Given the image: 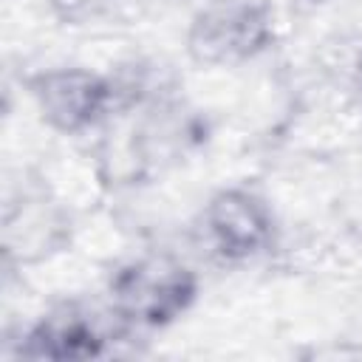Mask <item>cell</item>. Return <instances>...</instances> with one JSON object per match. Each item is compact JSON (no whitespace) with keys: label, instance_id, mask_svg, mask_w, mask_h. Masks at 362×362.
<instances>
[{"label":"cell","instance_id":"6da1fadb","mask_svg":"<svg viewBox=\"0 0 362 362\" xmlns=\"http://www.w3.org/2000/svg\"><path fill=\"white\" fill-rule=\"evenodd\" d=\"M198 277L189 266L167 255L124 263L110 277V308L124 325L164 328L192 308Z\"/></svg>","mask_w":362,"mask_h":362},{"label":"cell","instance_id":"7a4b0ae2","mask_svg":"<svg viewBox=\"0 0 362 362\" xmlns=\"http://www.w3.org/2000/svg\"><path fill=\"white\" fill-rule=\"evenodd\" d=\"M274 42V14L255 0H212L187 28V54L192 62L218 68L240 65Z\"/></svg>","mask_w":362,"mask_h":362},{"label":"cell","instance_id":"52a82bcc","mask_svg":"<svg viewBox=\"0 0 362 362\" xmlns=\"http://www.w3.org/2000/svg\"><path fill=\"white\" fill-rule=\"evenodd\" d=\"M308 3H325V0H308Z\"/></svg>","mask_w":362,"mask_h":362},{"label":"cell","instance_id":"5b68a950","mask_svg":"<svg viewBox=\"0 0 362 362\" xmlns=\"http://www.w3.org/2000/svg\"><path fill=\"white\" fill-rule=\"evenodd\" d=\"M204 238L226 263H243L266 252L274 240V215L269 204L243 187L218 189L204 212Z\"/></svg>","mask_w":362,"mask_h":362},{"label":"cell","instance_id":"8992f818","mask_svg":"<svg viewBox=\"0 0 362 362\" xmlns=\"http://www.w3.org/2000/svg\"><path fill=\"white\" fill-rule=\"evenodd\" d=\"M51 11L68 23V25H82L88 20H93L102 8H105V0H48Z\"/></svg>","mask_w":362,"mask_h":362},{"label":"cell","instance_id":"3957f363","mask_svg":"<svg viewBox=\"0 0 362 362\" xmlns=\"http://www.w3.org/2000/svg\"><path fill=\"white\" fill-rule=\"evenodd\" d=\"M28 88L42 122L65 136H76L99 124L119 96L113 79L76 65L40 71L28 79Z\"/></svg>","mask_w":362,"mask_h":362},{"label":"cell","instance_id":"277c9868","mask_svg":"<svg viewBox=\"0 0 362 362\" xmlns=\"http://www.w3.org/2000/svg\"><path fill=\"white\" fill-rule=\"evenodd\" d=\"M124 322L110 308L107 314L85 303H59L42 314L23 337L20 356L31 359H90L102 356Z\"/></svg>","mask_w":362,"mask_h":362}]
</instances>
